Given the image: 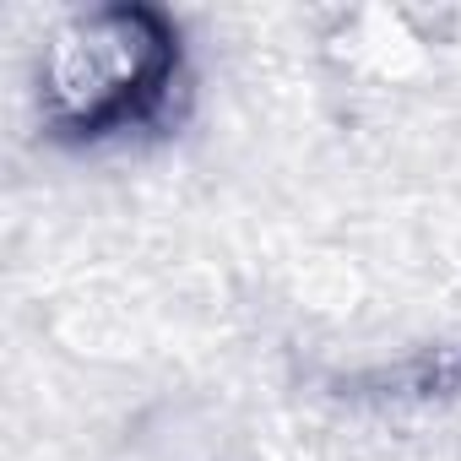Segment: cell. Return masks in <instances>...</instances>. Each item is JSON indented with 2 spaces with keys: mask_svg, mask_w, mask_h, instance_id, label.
<instances>
[{
  "mask_svg": "<svg viewBox=\"0 0 461 461\" xmlns=\"http://www.w3.org/2000/svg\"><path fill=\"white\" fill-rule=\"evenodd\" d=\"M174 71L168 33L147 12H98L77 17L44 60L50 114L71 131H120L141 120Z\"/></svg>",
  "mask_w": 461,
  "mask_h": 461,
  "instance_id": "obj_1",
  "label": "cell"
}]
</instances>
